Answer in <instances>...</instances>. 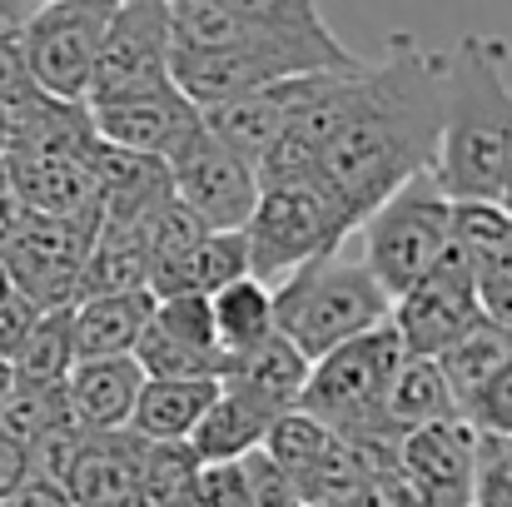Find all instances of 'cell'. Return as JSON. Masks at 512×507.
<instances>
[{
  "label": "cell",
  "instance_id": "cell-13",
  "mask_svg": "<svg viewBox=\"0 0 512 507\" xmlns=\"http://www.w3.org/2000/svg\"><path fill=\"white\" fill-rule=\"evenodd\" d=\"M145 378H219L224 348L214 338L209 294H155V309L135 338Z\"/></svg>",
  "mask_w": 512,
  "mask_h": 507
},
{
  "label": "cell",
  "instance_id": "cell-4",
  "mask_svg": "<svg viewBox=\"0 0 512 507\" xmlns=\"http://www.w3.org/2000/svg\"><path fill=\"white\" fill-rule=\"evenodd\" d=\"M358 234H363L368 274L383 284L388 299H398L448 249V239H453V199H448V189L438 184L433 169H418L363 214Z\"/></svg>",
  "mask_w": 512,
  "mask_h": 507
},
{
  "label": "cell",
  "instance_id": "cell-18",
  "mask_svg": "<svg viewBox=\"0 0 512 507\" xmlns=\"http://www.w3.org/2000/svg\"><path fill=\"white\" fill-rule=\"evenodd\" d=\"M140 453H145V438L130 428L90 433L65 478V493L75 498V507H125L140 478Z\"/></svg>",
  "mask_w": 512,
  "mask_h": 507
},
{
  "label": "cell",
  "instance_id": "cell-31",
  "mask_svg": "<svg viewBox=\"0 0 512 507\" xmlns=\"http://www.w3.org/2000/svg\"><path fill=\"white\" fill-rule=\"evenodd\" d=\"M85 438H90V428H80V423L65 413L60 423H50V428L25 448L30 473H35V478H50V483H60V488H65V478H70V468H75V458H80Z\"/></svg>",
  "mask_w": 512,
  "mask_h": 507
},
{
  "label": "cell",
  "instance_id": "cell-19",
  "mask_svg": "<svg viewBox=\"0 0 512 507\" xmlns=\"http://www.w3.org/2000/svg\"><path fill=\"white\" fill-rule=\"evenodd\" d=\"M249 274V239L244 229H204L189 249L150 269L155 294H214L219 284Z\"/></svg>",
  "mask_w": 512,
  "mask_h": 507
},
{
  "label": "cell",
  "instance_id": "cell-17",
  "mask_svg": "<svg viewBox=\"0 0 512 507\" xmlns=\"http://www.w3.org/2000/svg\"><path fill=\"white\" fill-rule=\"evenodd\" d=\"M274 418H279V408H269L264 398H254L234 383H219L214 403L204 408V418L194 423V433L184 443L194 448L199 463H239L244 453H254L264 443Z\"/></svg>",
  "mask_w": 512,
  "mask_h": 507
},
{
  "label": "cell",
  "instance_id": "cell-9",
  "mask_svg": "<svg viewBox=\"0 0 512 507\" xmlns=\"http://www.w3.org/2000/svg\"><path fill=\"white\" fill-rule=\"evenodd\" d=\"M388 324L398 329L408 353H428V358H438L448 343H458L468 329H478L483 309H478L473 259L448 239V249L433 259V269L393 299Z\"/></svg>",
  "mask_w": 512,
  "mask_h": 507
},
{
  "label": "cell",
  "instance_id": "cell-7",
  "mask_svg": "<svg viewBox=\"0 0 512 507\" xmlns=\"http://www.w3.org/2000/svg\"><path fill=\"white\" fill-rule=\"evenodd\" d=\"M115 0H45L15 35L20 65L50 100H80L90 95L95 55L105 40Z\"/></svg>",
  "mask_w": 512,
  "mask_h": 507
},
{
  "label": "cell",
  "instance_id": "cell-14",
  "mask_svg": "<svg viewBox=\"0 0 512 507\" xmlns=\"http://www.w3.org/2000/svg\"><path fill=\"white\" fill-rule=\"evenodd\" d=\"M90 130L120 150L135 155H155L170 160L174 150L199 130V105L179 95V85H160V90H140V95H115V100H95L85 105Z\"/></svg>",
  "mask_w": 512,
  "mask_h": 507
},
{
  "label": "cell",
  "instance_id": "cell-28",
  "mask_svg": "<svg viewBox=\"0 0 512 507\" xmlns=\"http://www.w3.org/2000/svg\"><path fill=\"white\" fill-rule=\"evenodd\" d=\"M70 408H65V388H35V383H15L0 393V433L20 448H30L50 423H60Z\"/></svg>",
  "mask_w": 512,
  "mask_h": 507
},
{
  "label": "cell",
  "instance_id": "cell-29",
  "mask_svg": "<svg viewBox=\"0 0 512 507\" xmlns=\"http://www.w3.org/2000/svg\"><path fill=\"white\" fill-rule=\"evenodd\" d=\"M224 10L244 15V20H259L269 30H284V35H309V40H334L319 0H219Z\"/></svg>",
  "mask_w": 512,
  "mask_h": 507
},
{
  "label": "cell",
  "instance_id": "cell-40",
  "mask_svg": "<svg viewBox=\"0 0 512 507\" xmlns=\"http://www.w3.org/2000/svg\"><path fill=\"white\" fill-rule=\"evenodd\" d=\"M0 189H5V155H0Z\"/></svg>",
  "mask_w": 512,
  "mask_h": 507
},
{
  "label": "cell",
  "instance_id": "cell-6",
  "mask_svg": "<svg viewBox=\"0 0 512 507\" xmlns=\"http://www.w3.org/2000/svg\"><path fill=\"white\" fill-rule=\"evenodd\" d=\"M403 353L408 348H403V338H398L393 324H373L363 334L343 338L329 353L309 358V378H304V393H299L294 408L314 413L334 433H378V438H393V433H383L378 408H383L388 378L403 363Z\"/></svg>",
  "mask_w": 512,
  "mask_h": 507
},
{
  "label": "cell",
  "instance_id": "cell-41",
  "mask_svg": "<svg viewBox=\"0 0 512 507\" xmlns=\"http://www.w3.org/2000/svg\"><path fill=\"white\" fill-rule=\"evenodd\" d=\"M160 5H174V0H160Z\"/></svg>",
  "mask_w": 512,
  "mask_h": 507
},
{
  "label": "cell",
  "instance_id": "cell-11",
  "mask_svg": "<svg viewBox=\"0 0 512 507\" xmlns=\"http://www.w3.org/2000/svg\"><path fill=\"white\" fill-rule=\"evenodd\" d=\"M170 189L179 204H189L209 229H244L254 204H259V169L229 145H219L204 125L174 150L170 160Z\"/></svg>",
  "mask_w": 512,
  "mask_h": 507
},
{
  "label": "cell",
  "instance_id": "cell-34",
  "mask_svg": "<svg viewBox=\"0 0 512 507\" xmlns=\"http://www.w3.org/2000/svg\"><path fill=\"white\" fill-rule=\"evenodd\" d=\"M40 314H45V309H40L35 299H25L20 289H10V284L0 289V358H5V363L15 358V348L25 343V334L35 329Z\"/></svg>",
  "mask_w": 512,
  "mask_h": 507
},
{
  "label": "cell",
  "instance_id": "cell-30",
  "mask_svg": "<svg viewBox=\"0 0 512 507\" xmlns=\"http://www.w3.org/2000/svg\"><path fill=\"white\" fill-rule=\"evenodd\" d=\"M473 507H512V433H478Z\"/></svg>",
  "mask_w": 512,
  "mask_h": 507
},
{
  "label": "cell",
  "instance_id": "cell-10",
  "mask_svg": "<svg viewBox=\"0 0 512 507\" xmlns=\"http://www.w3.org/2000/svg\"><path fill=\"white\" fill-rule=\"evenodd\" d=\"M170 50H174L170 5H160V0H115L105 40H100V55H95V75H90L85 105L174 85Z\"/></svg>",
  "mask_w": 512,
  "mask_h": 507
},
{
  "label": "cell",
  "instance_id": "cell-22",
  "mask_svg": "<svg viewBox=\"0 0 512 507\" xmlns=\"http://www.w3.org/2000/svg\"><path fill=\"white\" fill-rule=\"evenodd\" d=\"M458 413V398L438 368V358L428 353H403V363L393 368L388 378V393H383V408H378V423L383 433L403 438L408 428H423V423H438V418H453Z\"/></svg>",
  "mask_w": 512,
  "mask_h": 507
},
{
  "label": "cell",
  "instance_id": "cell-21",
  "mask_svg": "<svg viewBox=\"0 0 512 507\" xmlns=\"http://www.w3.org/2000/svg\"><path fill=\"white\" fill-rule=\"evenodd\" d=\"M155 309V289H130V294H100L70 304V338L75 358H115L135 353V338Z\"/></svg>",
  "mask_w": 512,
  "mask_h": 507
},
{
  "label": "cell",
  "instance_id": "cell-5",
  "mask_svg": "<svg viewBox=\"0 0 512 507\" xmlns=\"http://www.w3.org/2000/svg\"><path fill=\"white\" fill-rule=\"evenodd\" d=\"M353 229H358V219L343 209V199L319 174L259 184V204L244 224L249 274L264 279V284H279L289 269H299L304 259L343 244Z\"/></svg>",
  "mask_w": 512,
  "mask_h": 507
},
{
  "label": "cell",
  "instance_id": "cell-2",
  "mask_svg": "<svg viewBox=\"0 0 512 507\" xmlns=\"http://www.w3.org/2000/svg\"><path fill=\"white\" fill-rule=\"evenodd\" d=\"M508 35H463L448 50L443 130L433 174L448 199H503L512 189V90Z\"/></svg>",
  "mask_w": 512,
  "mask_h": 507
},
{
  "label": "cell",
  "instance_id": "cell-8",
  "mask_svg": "<svg viewBox=\"0 0 512 507\" xmlns=\"http://www.w3.org/2000/svg\"><path fill=\"white\" fill-rule=\"evenodd\" d=\"M100 214H30L20 229L0 244V269L5 284L35 299L40 309H65L75 304L80 289V264L95 239Z\"/></svg>",
  "mask_w": 512,
  "mask_h": 507
},
{
  "label": "cell",
  "instance_id": "cell-15",
  "mask_svg": "<svg viewBox=\"0 0 512 507\" xmlns=\"http://www.w3.org/2000/svg\"><path fill=\"white\" fill-rule=\"evenodd\" d=\"M309 75H314V70H304V75H284V80H269V85L244 90V95L219 100V105H204V110H199V125H204L219 145H229L234 155H244L249 165L259 169V160L269 155V145L279 140L284 120H289L294 105L304 100Z\"/></svg>",
  "mask_w": 512,
  "mask_h": 507
},
{
  "label": "cell",
  "instance_id": "cell-35",
  "mask_svg": "<svg viewBox=\"0 0 512 507\" xmlns=\"http://www.w3.org/2000/svg\"><path fill=\"white\" fill-rule=\"evenodd\" d=\"M0 507H75V498L60 488V483H50V478H35V473H25V483L5 498Z\"/></svg>",
  "mask_w": 512,
  "mask_h": 507
},
{
  "label": "cell",
  "instance_id": "cell-27",
  "mask_svg": "<svg viewBox=\"0 0 512 507\" xmlns=\"http://www.w3.org/2000/svg\"><path fill=\"white\" fill-rule=\"evenodd\" d=\"M334 428L329 423H319L314 413H304V408H284L274 423H269V433H264V443H259V453L279 468V473H289L294 478V488L314 473V463L334 448Z\"/></svg>",
  "mask_w": 512,
  "mask_h": 507
},
{
  "label": "cell",
  "instance_id": "cell-33",
  "mask_svg": "<svg viewBox=\"0 0 512 507\" xmlns=\"http://www.w3.org/2000/svg\"><path fill=\"white\" fill-rule=\"evenodd\" d=\"M478 433H512V358L483 383V393L463 413Z\"/></svg>",
  "mask_w": 512,
  "mask_h": 507
},
{
  "label": "cell",
  "instance_id": "cell-38",
  "mask_svg": "<svg viewBox=\"0 0 512 507\" xmlns=\"http://www.w3.org/2000/svg\"><path fill=\"white\" fill-rule=\"evenodd\" d=\"M20 219H25V204H20L10 189H0V244L20 229Z\"/></svg>",
  "mask_w": 512,
  "mask_h": 507
},
{
  "label": "cell",
  "instance_id": "cell-24",
  "mask_svg": "<svg viewBox=\"0 0 512 507\" xmlns=\"http://www.w3.org/2000/svg\"><path fill=\"white\" fill-rule=\"evenodd\" d=\"M214 393L219 378H145L125 428L150 443H184L204 418V408L214 403Z\"/></svg>",
  "mask_w": 512,
  "mask_h": 507
},
{
  "label": "cell",
  "instance_id": "cell-39",
  "mask_svg": "<svg viewBox=\"0 0 512 507\" xmlns=\"http://www.w3.org/2000/svg\"><path fill=\"white\" fill-rule=\"evenodd\" d=\"M5 388H10V363L0 358V393H5Z\"/></svg>",
  "mask_w": 512,
  "mask_h": 507
},
{
  "label": "cell",
  "instance_id": "cell-23",
  "mask_svg": "<svg viewBox=\"0 0 512 507\" xmlns=\"http://www.w3.org/2000/svg\"><path fill=\"white\" fill-rule=\"evenodd\" d=\"M304 378H309V358L279 334V329L269 338H259L254 348H244V353H229V358H224V373H219V383H234V388L264 398V403L279 408V413L299 403Z\"/></svg>",
  "mask_w": 512,
  "mask_h": 507
},
{
  "label": "cell",
  "instance_id": "cell-25",
  "mask_svg": "<svg viewBox=\"0 0 512 507\" xmlns=\"http://www.w3.org/2000/svg\"><path fill=\"white\" fill-rule=\"evenodd\" d=\"M209 319H214V338H219L224 358L254 348L259 338L274 334V284H264L254 274L219 284L209 294Z\"/></svg>",
  "mask_w": 512,
  "mask_h": 507
},
{
  "label": "cell",
  "instance_id": "cell-3",
  "mask_svg": "<svg viewBox=\"0 0 512 507\" xmlns=\"http://www.w3.org/2000/svg\"><path fill=\"white\" fill-rule=\"evenodd\" d=\"M388 309L393 299L383 294V284L363 259H348L343 244L304 259L274 284V329L304 358H319L343 338L388 324Z\"/></svg>",
  "mask_w": 512,
  "mask_h": 507
},
{
  "label": "cell",
  "instance_id": "cell-20",
  "mask_svg": "<svg viewBox=\"0 0 512 507\" xmlns=\"http://www.w3.org/2000/svg\"><path fill=\"white\" fill-rule=\"evenodd\" d=\"M130 289H150V239H145V224L100 219L95 239L85 249V264H80L75 304L80 299H100V294H130Z\"/></svg>",
  "mask_w": 512,
  "mask_h": 507
},
{
  "label": "cell",
  "instance_id": "cell-36",
  "mask_svg": "<svg viewBox=\"0 0 512 507\" xmlns=\"http://www.w3.org/2000/svg\"><path fill=\"white\" fill-rule=\"evenodd\" d=\"M25 473H30V458H25V448L20 443H10L5 433H0V503L25 483Z\"/></svg>",
  "mask_w": 512,
  "mask_h": 507
},
{
  "label": "cell",
  "instance_id": "cell-12",
  "mask_svg": "<svg viewBox=\"0 0 512 507\" xmlns=\"http://www.w3.org/2000/svg\"><path fill=\"white\" fill-rule=\"evenodd\" d=\"M393 463L413 507H473L478 428L463 413L408 428L393 448Z\"/></svg>",
  "mask_w": 512,
  "mask_h": 507
},
{
  "label": "cell",
  "instance_id": "cell-16",
  "mask_svg": "<svg viewBox=\"0 0 512 507\" xmlns=\"http://www.w3.org/2000/svg\"><path fill=\"white\" fill-rule=\"evenodd\" d=\"M145 368L135 363V353H115V358H75L70 378H65V408L80 428L90 433H115L130 423L135 398H140Z\"/></svg>",
  "mask_w": 512,
  "mask_h": 507
},
{
  "label": "cell",
  "instance_id": "cell-1",
  "mask_svg": "<svg viewBox=\"0 0 512 507\" xmlns=\"http://www.w3.org/2000/svg\"><path fill=\"white\" fill-rule=\"evenodd\" d=\"M443 85L448 50H423L413 35H388L383 60H368L353 115L314 165V174L339 194L358 224L408 174L433 169L443 130Z\"/></svg>",
  "mask_w": 512,
  "mask_h": 507
},
{
  "label": "cell",
  "instance_id": "cell-37",
  "mask_svg": "<svg viewBox=\"0 0 512 507\" xmlns=\"http://www.w3.org/2000/svg\"><path fill=\"white\" fill-rule=\"evenodd\" d=\"M40 5H45V0H0V40H15L20 25H25Z\"/></svg>",
  "mask_w": 512,
  "mask_h": 507
},
{
  "label": "cell",
  "instance_id": "cell-26",
  "mask_svg": "<svg viewBox=\"0 0 512 507\" xmlns=\"http://www.w3.org/2000/svg\"><path fill=\"white\" fill-rule=\"evenodd\" d=\"M70 368H75V338H70V304H65L35 319V329L10 358V378L35 383V388H65Z\"/></svg>",
  "mask_w": 512,
  "mask_h": 507
},
{
  "label": "cell",
  "instance_id": "cell-32",
  "mask_svg": "<svg viewBox=\"0 0 512 507\" xmlns=\"http://www.w3.org/2000/svg\"><path fill=\"white\" fill-rule=\"evenodd\" d=\"M473 279H478V309H483V319L498 324V329H512V254L473 264Z\"/></svg>",
  "mask_w": 512,
  "mask_h": 507
}]
</instances>
